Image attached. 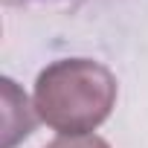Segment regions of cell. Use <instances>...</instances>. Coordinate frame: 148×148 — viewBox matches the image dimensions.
<instances>
[{"instance_id":"6da1fadb","label":"cell","mask_w":148,"mask_h":148,"mask_svg":"<svg viewBox=\"0 0 148 148\" xmlns=\"http://www.w3.org/2000/svg\"><path fill=\"white\" fill-rule=\"evenodd\" d=\"M113 73L93 58H61L41 70L32 105L38 119L61 136L96 131L116 105Z\"/></svg>"},{"instance_id":"7a4b0ae2","label":"cell","mask_w":148,"mask_h":148,"mask_svg":"<svg viewBox=\"0 0 148 148\" xmlns=\"http://www.w3.org/2000/svg\"><path fill=\"white\" fill-rule=\"evenodd\" d=\"M3 105H6L3 108V148H12L18 139L32 134V128L38 122V110L15 87L12 79H3Z\"/></svg>"},{"instance_id":"3957f363","label":"cell","mask_w":148,"mask_h":148,"mask_svg":"<svg viewBox=\"0 0 148 148\" xmlns=\"http://www.w3.org/2000/svg\"><path fill=\"white\" fill-rule=\"evenodd\" d=\"M44 148H110V145L96 134H82V136H55Z\"/></svg>"}]
</instances>
